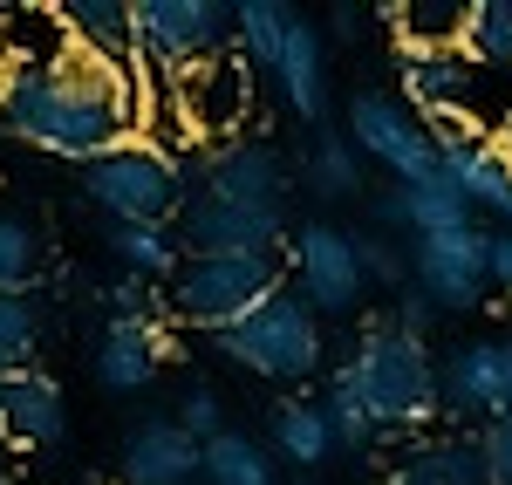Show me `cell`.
Returning <instances> with one entry per match:
<instances>
[{"label": "cell", "instance_id": "1", "mask_svg": "<svg viewBox=\"0 0 512 485\" xmlns=\"http://www.w3.org/2000/svg\"><path fill=\"white\" fill-rule=\"evenodd\" d=\"M0 130L89 171L117 144L144 137V69L117 76L69 41L48 55H14L0 69Z\"/></svg>", "mask_w": 512, "mask_h": 485}, {"label": "cell", "instance_id": "2", "mask_svg": "<svg viewBox=\"0 0 512 485\" xmlns=\"http://www.w3.org/2000/svg\"><path fill=\"white\" fill-rule=\"evenodd\" d=\"M342 376H349V390L362 397L369 424H376V438L424 431L437 410H444V404H437V363H431V349H424L417 335L390 328V322H369L362 335H355Z\"/></svg>", "mask_w": 512, "mask_h": 485}, {"label": "cell", "instance_id": "3", "mask_svg": "<svg viewBox=\"0 0 512 485\" xmlns=\"http://www.w3.org/2000/svg\"><path fill=\"white\" fill-rule=\"evenodd\" d=\"M274 294H287V253H185L164 301L185 328L226 335L253 308H267Z\"/></svg>", "mask_w": 512, "mask_h": 485}, {"label": "cell", "instance_id": "4", "mask_svg": "<svg viewBox=\"0 0 512 485\" xmlns=\"http://www.w3.org/2000/svg\"><path fill=\"white\" fill-rule=\"evenodd\" d=\"M396 76L417 117H465L478 137H499L512 123V76L472 62L465 48H410L396 55Z\"/></svg>", "mask_w": 512, "mask_h": 485}, {"label": "cell", "instance_id": "5", "mask_svg": "<svg viewBox=\"0 0 512 485\" xmlns=\"http://www.w3.org/2000/svg\"><path fill=\"white\" fill-rule=\"evenodd\" d=\"M82 192L117 226H171L192 199V171L178 164V151H164L151 137H130V144H117L110 158H96L82 171Z\"/></svg>", "mask_w": 512, "mask_h": 485}, {"label": "cell", "instance_id": "6", "mask_svg": "<svg viewBox=\"0 0 512 485\" xmlns=\"http://www.w3.org/2000/svg\"><path fill=\"white\" fill-rule=\"evenodd\" d=\"M212 349L233 369L260 376V383H308L328 356L321 342V315L301 294H274L267 308H253L246 322H233L226 335H212Z\"/></svg>", "mask_w": 512, "mask_h": 485}, {"label": "cell", "instance_id": "7", "mask_svg": "<svg viewBox=\"0 0 512 485\" xmlns=\"http://www.w3.org/2000/svg\"><path fill=\"white\" fill-rule=\"evenodd\" d=\"M137 14V69L171 89L198 62L233 55V7L226 0H130Z\"/></svg>", "mask_w": 512, "mask_h": 485}, {"label": "cell", "instance_id": "8", "mask_svg": "<svg viewBox=\"0 0 512 485\" xmlns=\"http://www.w3.org/2000/svg\"><path fill=\"white\" fill-rule=\"evenodd\" d=\"M349 144L362 158L383 164L396 185H417V178H437V171H444L424 117H417L403 96H383V89H355L349 96Z\"/></svg>", "mask_w": 512, "mask_h": 485}, {"label": "cell", "instance_id": "9", "mask_svg": "<svg viewBox=\"0 0 512 485\" xmlns=\"http://www.w3.org/2000/svg\"><path fill=\"white\" fill-rule=\"evenodd\" d=\"M410 287L431 301L437 315H465V308H478L485 287H492V233L458 226V233L410 240Z\"/></svg>", "mask_w": 512, "mask_h": 485}, {"label": "cell", "instance_id": "10", "mask_svg": "<svg viewBox=\"0 0 512 485\" xmlns=\"http://www.w3.org/2000/svg\"><path fill=\"white\" fill-rule=\"evenodd\" d=\"M437 404L458 424H499L512 410V335H478V342H458L444 363H437Z\"/></svg>", "mask_w": 512, "mask_h": 485}, {"label": "cell", "instance_id": "11", "mask_svg": "<svg viewBox=\"0 0 512 485\" xmlns=\"http://www.w3.org/2000/svg\"><path fill=\"white\" fill-rule=\"evenodd\" d=\"M171 103H178V117H185L198 151L233 144L246 130V117H253V69L239 55H212V62H198L192 76L171 82Z\"/></svg>", "mask_w": 512, "mask_h": 485}, {"label": "cell", "instance_id": "12", "mask_svg": "<svg viewBox=\"0 0 512 485\" xmlns=\"http://www.w3.org/2000/svg\"><path fill=\"white\" fill-rule=\"evenodd\" d=\"M287 267H294V281H301V301L315 308V315H349L355 301H362V253H355V233L342 226H328V219H308V226H294V240H287Z\"/></svg>", "mask_w": 512, "mask_h": 485}, {"label": "cell", "instance_id": "13", "mask_svg": "<svg viewBox=\"0 0 512 485\" xmlns=\"http://www.w3.org/2000/svg\"><path fill=\"white\" fill-rule=\"evenodd\" d=\"M198 199L246 205V212H287L294 185H287V164L260 137H233V144L198 151Z\"/></svg>", "mask_w": 512, "mask_h": 485}, {"label": "cell", "instance_id": "14", "mask_svg": "<svg viewBox=\"0 0 512 485\" xmlns=\"http://www.w3.org/2000/svg\"><path fill=\"white\" fill-rule=\"evenodd\" d=\"M178 240L185 253H280L294 240V219L287 212H246V205H219V199H185L178 212Z\"/></svg>", "mask_w": 512, "mask_h": 485}, {"label": "cell", "instance_id": "15", "mask_svg": "<svg viewBox=\"0 0 512 485\" xmlns=\"http://www.w3.org/2000/svg\"><path fill=\"white\" fill-rule=\"evenodd\" d=\"M62 431H69V404H62V383L48 369L0 376V445L48 451V445H62Z\"/></svg>", "mask_w": 512, "mask_h": 485}, {"label": "cell", "instance_id": "16", "mask_svg": "<svg viewBox=\"0 0 512 485\" xmlns=\"http://www.w3.org/2000/svg\"><path fill=\"white\" fill-rule=\"evenodd\" d=\"M123 485H192L205 472V445L178 431V417H144L123 431Z\"/></svg>", "mask_w": 512, "mask_h": 485}, {"label": "cell", "instance_id": "17", "mask_svg": "<svg viewBox=\"0 0 512 485\" xmlns=\"http://www.w3.org/2000/svg\"><path fill=\"white\" fill-rule=\"evenodd\" d=\"M158 349H164V315H137V322L110 315L103 342H96V383H103L110 397L151 390V383H158V363H164Z\"/></svg>", "mask_w": 512, "mask_h": 485}, {"label": "cell", "instance_id": "18", "mask_svg": "<svg viewBox=\"0 0 512 485\" xmlns=\"http://www.w3.org/2000/svg\"><path fill=\"white\" fill-rule=\"evenodd\" d=\"M376 219L410 240H431V233H458V226H478L465 192L451 185V171H437V178H417V185H390L383 199H376Z\"/></svg>", "mask_w": 512, "mask_h": 485}, {"label": "cell", "instance_id": "19", "mask_svg": "<svg viewBox=\"0 0 512 485\" xmlns=\"http://www.w3.org/2000/svg\"><path fill=\"white\" fill-rule=\"evenodd\" d=\"M55 21H62V41L96 55L103 69H117V76L137 69V14H130V0H62Z\"/></svg>", "mask_w": 512, "mask_h": 485}, {"label": "cell", "instance_id": "20", "mask_svg": "<svg viewBox=\"0 0 512 485\" xmlns=\"http://www.w3.org/2000/svg\"><path fill=\"white\" fill-rule=\"evenodd\" d=\"M274 89H280V103H287L294 117L321 130V117H328V41H321V28L301 21V14H294L287 48H280V62H274Z\"/></svg>", "mask_w": 512, "mask_h": 485}, {"label": "cell", "instance_id": "21", "mask_svg": "<svg viewBox=\"0 0 512 485\" xmlns=\"http://www.w3.org/2000/svg\"><path fill=\"white\" fill-rule=\"evenodd\" d=\"M383 485H492L478 431H451V438H417L403 445V458L390 465Z\"/></svg>", "mask_w": 512, "mask_h": 485}, {"label": "cell", "instance_id": "22", "mask_svg": "<svg viewBox=\"0 0 512 485\" xmlns=\"http://www.w3.org/2000/svg\"><path fill=\"white\" fill-rule=\"evenodd\" d=\"M444 171H451V185L465 192L472 205V219H499V233L512 226V164L499 151V137H472L465 151H444Z\"/></svg>", "mask_w": 512, "mask_h": 485}, {"label": "cell", "instance_id": "23", "mask_svg": "<svg viewBox=\"0 0 512 485\" xmlns=\"http://www.w3.org/2000/svg\"><path fill=\"white\" fill-rule=\"evenodd\" d=\"M267 438H274V458H287V465H328V458L342 451L321 397H287V404H274Z\"/></svg>", "mask_w": 512, "mask_h": 485}, {"label": "cell", "instance_id": "24", "mask_svg": "<svg viewBox=\"0 0 512 485\" xmlns=\"http://www.w3.org/2000/svg\"><path fill=\"white\" fill-rule=\"evenodd\" d=\"M465 14H472V0H396V7H383L396 55H410V48H458L465 41Z\"/></svg>", "mask_w": 512, "mask_h": 485}, {"label": "cell", "instance_id": "25", "mask_svg": "<svg viewBox=\"0 0 512 485\" xmlns=\"http://www.w3.org/2000/svg\"><path fill=\"white\" fill-rule=\"evenodd\" d=\"M287 28H294V7L287 0H233V55L246 69H267L274 76L280 48H287Z\"/></svg>", "mask_w": 512, "mask_h": 485}, {"label": "cell", "instance_id": "26", "mask_svg": "<svg viewBox=\"0 0 512 485\" xmlns=\"http://www.w3.org/2000/svg\"><path fill=\"white\" fill-rule=\"evenodd\" d=\"M110 253L123 260V274L130 281H178V267H185V240H178V226H117L110 233Z\"/></svg>", "mask_w": 512, "mask_h": 485}, {"label": "cell", "instance_id": "27", "mask_svg": "<svg viewBox=\"0 0 512 485\" xmlns=\"http://www.w3.org/2000/svg\"><path fill=\"white\" fill-rule=\"evenodd\" d=\"M41 342H48V315L35 294H0V376L14 369H41Z\"/></svg>", "mask_w": 512, "mask_h": 485}, {"label": "cell", "instance_id": "28", "mask_svg": "<svg viewBox=\"0 0 512 485\" xmlns=\"http://www.w3.org/2000/svg\"><path fill=\"white\" fill-rule=\"evenodd\" d=\"M205 479L212 485H274V451L246 431H219L205 445Z\"/></svg>", "mask_w": 512, "mask_h": 485}, {"label": "cell", "instance_id": "29", "mask_svg": "<svg viewBox=\"0 0 512 485\" xmlns=\"http://www.w3.org/2000/svg\"><path fill=\"white\" fill-rule=\"evenodd\" d=\"M41 281V233L0 205V294H35Z\"/></svg>", "mask_w": 512, "mask_h": 485}, {"label": "cell", "instance_id": "30", "mask_svg": "<svg viewBox=\"0 0 512 485\" xmlns=\"http://www.w3.org/2000/svg\"><path fill=\"white\" fill-rule=\"evenodd\" d=\"M458 48H465L472 62H485V69H506L512 76V0H472Z\"/></svg>", "mask_w": 512, "mask_h": 485}, {"label": "cell", "instance_id": "31", "mask_svg": "<svg viewBox=\"0 0 512 485\" xmlns=\"http://www.w3.org/2000/svg\"><path fill=\"white\" fill-rule=\"evenodd\" d=\"M308 185H315V199H355V192H362V151L349 144V130H342V137H315V151H308Z\"/></svg>", "mask_w": 512, "mask_h": 485}, {"label": "cell", "instance_id": "32", "mask_svg": "<svg viewBox=\"0 0 512 485\" xmlns=\"http://www.w3.org/2000/svg\"><path fill=\"white\" fill-rule=\"evenodd\" d=\"M321 410H328V424H335V445H349V451L383 445V438H376V424H369V410H362V397L349 390V376H342V369L328 376V390H321Z\"/></svg>", "mask_w": 512, "mask_h": 485}, {"label": "cell", "instance_id": "33", "mask_svg": "<svg viewBox=\"0 0 512 485\" xmlns=\"http://www.w3.org/2000/svg\"><path fill=\"white\" fill-rule=\"evenodd\" d=\"M355 253H362V281L390 287V294H403V287H410V246H396V240H369V233H355Z\"/></svg>", "mask_w": 512, "mask_h": 485}, {"label": "cell", "instance_id": "34", "mask_svg": "<svg viewBox=\"0 0 512 485\" xmlns=\"http://www.w3.org/2000/svg\"><path fill=\"white\" fill-rule=\"evenodd\" d=\"M178 431L198 438V445H212V438L226 431V397H219L212 383H192V390L178 397Z\"/></svg>", "mask_w": 512, "mask_h": 485}, {"label": "cell", "instance_id": "35", "mask_svg": "<svg viewBox=\"0 0 512 485\" xmlns=\"http://www.w3.org/2000/svg\"><path fill=\"white\" fill-rule=\"evenodd\" d=\"M478 451H485L492 485H512V410L499 417V424H485V431H478Z\"/></svg>", "mask_w": 512, "mask_h": 485}, {"label": "cell", "instance_id": "36", "mask_svg": "<svg viewBox=\"0 0 512 485\" xmlns=\"http://www.w3.org/2000/svg\"><path fill=\"white\" fill-rule=\"evenodd\" d=\"M110 315L137 322V315H164V308H158V294H151V281H130V274H123V281L110 287Z\"/></svg>", "mask_w": 512, "mask_h": 485}, {"label": "cell", "instance_id": "37", "mask_svg": "<svg viewBox=\"0 0 512 485\" xmlns=\"http://www.w3.org/2000/svg\"><path fill=\"white\" fill-rule=\"evenodd\" d=\"M431 322H437V308L424 301V294H417V287H403V294H396L390 328H403V335H417V342H424V335H431Z\"/></svg>", "mask_w": 512, "mask_h": 485}, {"label": "cell", "instance_id": "38", "mask_svg": "<svg viewBox=\"0 0 512 485\" xmlns=\"http://www.w3.org/2000/svg\"><path fill=\"white\" fill-rule=\"evenodd\" d=\"M492 287L512 294V226H506V233H492Z\"/></svg>", "mask_w": 512, "mask_h": 485}, {"label": "cell", "instance_id": "39", "mask_svg": "<svg viewBox=\"0 0 512 485\" xmlns=\"http://www.w3.org/2000/svg\"><path fill=\"white\" fill-rule=\"evenodd\" d=\"M328 28H335L342 41H355V35H362V7H349V0H342V7L328 14Z\"/></svg>", "mask_w": 512, "mask_h": 485}, {"label": "cell", "instance_id": "40", "mask_svg": "<svg viewBox=\"0 0 512 485\" xmlns=\"http://www.w3.org/2000/svg\"><path fill=\"white\" fill-rule=\"evenodd\" d=\"M499 151H506V164H512V123H506V130H499Z\"/></svg>", "mask_w": 512, "mask_h": 485}, {"label": "cell", "instance_id": "41", "mask_svg": "<svg viewBox=\"0 0 512 485\" xmlns=\"http://www.w3.org/2000/svg\"><path fill=\"white\" fill-rule=\"evenodd\" d=\"M0 69H7V62H0Z\"/></svg>", "mask_w": 512, "mask_h": 485}, {"label": "cell", "instance_id": "42", "mask_svg": "<svg viewBox=\"0 0 512 485\" xmlns=\"http://www.w3.org/2000/svg\"><path fill=\"white\" fill-rule=\"evenodd\" d=\"M0 451H7V445H0Z\"/></svg>", "mask_w": 512, "mask_h": 485}]
</instances>
